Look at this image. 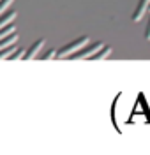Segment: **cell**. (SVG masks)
I'll return each instance as SVG.
<instances>
[{"mask_svg": "<svg viewBox=\"0 0 150 155\" xmlns=\"http://www.w3.org/2000/svg\"><path fill=\"white\" fill-rule=\"evenodd\" d=\"M90 37H87V35H81V37L74 39L72 42H69V44H65L64 48L58 49V53H57V58H71L76 51H80L81 48H85L87 44H88Z\"/></svg>", "mask_w": 150, "mask_h": 155, "instance_id": "1", "label": "cell"}, {"mask_svg": "<svg viewBox=\"0 0 150 155\" xmlns=\"http://www.w3.org/2000/svg\"><path fill=\"white\" fill-rule=\"evenodd\" d=\"M102 46H104L102 42H92L90 46H85V48H81L80 51H76L71 58H72V60H87V58H92Z\"/></svg>", "mask_w": 150, "mask_h": 155, "instance_id": "2", "label": "cell"}, {"mask_svg": "<svg viewBox=\"0 0 150 155\" xmlns=\"http://www.w3.org/2000/svg\"><path fill=\"white\" fill-rule=\"evenodd\" d=\"M148 11H150V0H140L138 5H136V9H134V12H132V21H141L143 16Z\"/></svg>", "mask_w": 150, "mask_h": 155, "instance_id": "3", "label": "cell"}, {"mask_svg": "<svg viewBox=\"0 0 150 155\" xmlns=\"http://www.w3.org/2000/svg\"><path fill=\"white\" fill-rule=\"evenodd\" d=\"M42 46H44V39H37V41L27 49V53H25V60H32V58H35L37 55H39V51L42 49Z\"/></svg>", "mask_w": 150, "mask_h": 155, "instance_id": "4", "label": "cell"}, {"mask_svg": "<svg viewBox=\"0 0 150 155\" xmlns=\"http://www.w3.org/2000/svg\"><path fill=\"white\" fill-rule=\"evenodd\" d=\"M16 16H18V12H16V11H7V12L0 14V30L5 28V27H9L11 23L16 19Z\"/></svg>", "mask_w": 150, "mask_h": 155, "instance_id": "5", "label": "cell"}, {"mask_svg": "<svg viewBox=\"0 0 150 155\" xmlns=\"http://www.w3.org/2000/svg\"><path fill=\"white\" fill-rule=\"evenodd\" d=\"M16 42H18V35H16V34H12V35H9V37H5V39H0V51L5 49V48L14 46Z\"/></svg>", "mask_w": 150, "mask_h": 155, "instance_id": "6", "label": "cell"}, {"mask_svg": "<svg viewBox=\"0 0 150 155\" xmlns=\"http://www.w3.org/2000/svg\"><path fill=\"white\" fill-rule=\"evenodd\" d=\"M111 51H113L111 46H102V48H101L92 58H94V60H104V58H108L111 55Z\"/></svg>", "mask_w": 150, "mask_h": 155, "instance_id": "7", "label": "cell"}, {"mask_svg": "<svg viewBox=\"0 0 150 155\" xmlns=\"http://www.w3.org/2000/svg\"><path fill=\"white\" fill-rule=\"evenodd\" d=\"M12 34H16V27L11 23L9 27H5V28L0 30V39H5V37H9V35H12Z\"/></svg>", "mask_w": 150, "mask_h": 155, "instance_id": "8", "label": "cell"}, {"mask_svg": "<svg viewBox=\"0 0 150 155\" xmlns=\"http://www.w3.org/2000/svg\"><path fill=\"white\" fill-rule=\"evenodd\" d=\"M16 49H18V46H16V44H14V46H11V48L2 49V51H0V60H5V58H9L11 55L16 51Z\"/></svg>", "mask_w": 150, "mask_h": 155, "instance_id": "9", "label": "cell"}, {"mask_svg": "<svg viewBox=\"0 0 150 155\" xmlns=\"http://www.w3.org/2000/svg\"><path fill=\"white\" fill-rule=\"evenodd\" d=\"M12 2H14V0H0V14H4V12H7Z\"/></svg>", "mask_w": 150, "mask_h": 155, "instance_id": "10", "label": "cell"}, {"mask_svg": "<svg viewBox=\"0 0 150 155\" xmlns=\"http://www.w3.org/2000/svg\"><path fill=\"white\" fill-rule=\"evenodd\" d=\"M57 53H58V49H53V48H51L48 53H44L41 58H42V60H51V58H57Z\"/></svg>", "mask_w": 150, "mask_h": 155, "instance_id": "11", "label": "cell"}, {"mask_svg": "<svg viewBox=\"0 0 150 155\" xmlns=\"http://www.w3.org/2000/svg\"><path fill=\"white\" fill-rule=\"evenodd\" d=\"M25 49H16L12 55L9 57V60H20V58H25V53H23Z\"/></svg>", "mask_w": 150, "mask_h": 155, "instance_id": "12", "label": "cell"}, {"mask_svg": "<svg viewBox=\"0 0 150 155\" xmlns=\"http://www.w3.org/2000/svg\"><path fill=\"white\" fill-rule=\"evenodd\" d=\"M145 39L150 41V19H148V23H147V28H145Z\"/></svg>", "mask_w": 150, "mask_h": 155, "instance_id": "13", "label": "cell"}]
</instances>
